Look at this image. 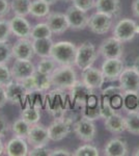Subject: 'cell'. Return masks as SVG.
Listing matches in <instances>:
<instances>
[{"mask_svg": "<svg viewBox=\"0 0 139 156\" xmlns=\"http://www.w3.org/2000/svg\"><path fill=\"white\" fill-rule=\"evenodd\" d=\"M77 46L69 41H59L53 43L51 49V57L58 66L75 67Z\"/></svg>", "mask_w": 139, "mask_h": 156, "instance_id": "6da1fadb", "label": "cell"}, {"mask_svg": "<svg viewBox=\"0 0 139 156\" xmlns=\"http://www.w3.org/2000/svg\"><path fill=\"white\" fill-rule=\"evenodd\" d=\"M77 80V73L73 66H57L50 75L51 84L57 90H70Z\"/></svg>", "mask_w": 139, "mask_h": 156, "instance_id": "7a4b0ae2", "label": "cell"}, {"mask_svg": "<svg viewBox=\"0 0 139 156\" xmlns=\"http://www.w3.org/2000/svg\"><path fill=\"white\" fill-rule=\"evenodd\" d=\"M98 57V52L96 50L95 45L89 41H85L77 47L76 52L75 66L79 70L87 69L95 64Z\"/></svg>", "mask_w": 139, "mask_h": 156, "instance_id": "3957f363", "label": "cell"}, {"mask_svg": "<svg viewBox=\"0 0 139 156\" xmlns=\"http://www.w3.org/2000/svg\"><path fill=\"white\" fill-rule=\"evenodd\" d=\"M139 34V26L130 18L120 19L113 27L112 36L123 43L130 42Z\"/></svg>", "mask_w": 139, "mask_h": 156, "instance_id": "277c9868", "label": "cell"}, {"mask_svg": "<svg viewBox=\"0 0 139 156\" xmlns=\"http://www.w3.org/2000/svg\"><path fill=\"white\" fill-rule=\"evenodd\" d=\"M118 81L125 95H137L139 93V74L133 67H125Z\"/></svg>", "mask_w": 139, "mask_h": 156, "instance_id": "5b68a950", "label": "cell"}, {"mask_svg": "<svg viewBox=\"0 0 139 156\" xmlns=\"http://www.w3.org/2000/svg\"><path fill=\"white\" fill-rule=\"evenodd\" d=\"M73 130L76 136L85 143L92 142L97 134V127L93 121L83 117L75 121V123L73 124Z\"/></svg>", "mask_w": 139, "mask_h": 156, "instance_id": "8992f818", "label": "cell"}, {"mask_svg": "<svg viewBox=\"0 0 139 156\" xmlns=\"http://www.w3.org/2000/svg\"><path fill=\"white\" fill-rule=\"evenodd\" d=\"M36 72V67L31 59H15L11 68L12 79L16 81H24Z\"/></svg>", "mask_w": 139, "mask_h": 156, "instance_id": "52a82bcc", "label": "cell"}, {"mask_svg": "<svg viewBox=\"0 0 139 156\" xmlns=\"http://www.w3.org/2000/svg\"><path fill=\"white\" fill-rule=\"evenodd\" d=\"M95 95L93 90L83 82L82 80H77L74 85L70 89V97L75 106L83 107L87 103L88 99Z\"/></svg>", "mask_w": 139, "mask_h": 156, "instance_id": "ba28073f", "label": "cell"}, {"mask_svg": "<svg viewBox=\"0 0 139 156\" xmlns=\"http://www.w3.org/2000/svg\"><path fill=\"white\" fill-rule=\"evenodd\" d=\"M113 18L104 12H96L88 19L87 27L92 32L96 34H105L110 30L112 26Z\"/></svg>", "mask_w": 139, "mask_h": 156, "instance_id": "9c48e42d", "label": "cell"}, {"mask_svg": "<svg viewBox=\"0 0 139 156\" xmlns=\"http://www.w3.org/2000/svg\"><path fill=\"white\" fill-rule=\"evenodd\" d=\"M123 43L114 37H108L101 43L98 53L107 58H122L123 55Z\"/></svg>", "mask_w": 139, "mask_h": 156, "instance_id": "30bf717a", "label": "cell"}, {"mask_svg": "<svg viewBox=\"0 0 139 156\" xmlns=\"http://www.w3.org/2000/svg\"><path fill=\"white\" fill-rule=\"evenodd\" d=\"M72 127L73 124L68 122L67 120L54 119V121L47 127L50 140H53V142L62 140L70 134Z\"/></svg>", "mask_w": 139, "mask_h": 156, "instance_id": "8fae6325", "label": "cell"}, {"mask_svg": "<svg viewBox=\"0 0 139 156\" xmlns=\"http://www.w3.org/2000/svg\"><path fill=\"white\" fill-rule=\"evenodd\" d=\"M125 69V64L122 58H107L102 64V71L106 81H116L120 78L123 70Z\"/></svg>", "mask_w": 139, "mask_h": 156, "instance_id": "7c38bea8", "label": "cell"}, {"mask_svg": "<svg viewBox=\"0 0 139 156\" xmlns=\"http://www.w3.org/2000/svg\"><path fill=\"white\" fill-rule=\"evenodd\" d=\"M12 50L15 59H32L35 55L30 37H19L12 46Z\"/></svg>", "mask_w": 139, "mask_h": 156, "instance_id": "4fadbf2b", "label": "cell"}, {"mask_svg": "<svg viewBox=\"0 0 139 156\" xmlns=\"http://www.w3.org/2000/svg\"><path fill=\"white\" fill-rule=\"evenodd\" d=\"M65 16H67L71 29L83 30L87 27L89 17L87 16L85 12L80 11L79 9L75 7L74 5L68 7L65 11Z\"/></svg>", "mask_w": 139, "mask_h": 156, "instance_id": "5bb4252c", "label": "cell"}, {"mask_svg": "<svg viewBox=\"0 0 139 156\" xmlns=\"http://www.w3.org/2000/svg\"><path fill=\"white\" fill-rule=\"evenodd\" d=\"M5 90L7 101L11 104H22L29 95V92L26 90L23 83L20 81H16V80H12L11 83L7 84L5 87Z\"/></svg>", "mask_w": 139, "mask_h": 156, "instance_id": "9a60e30c", "label": "cell"}, {"mask_svg": "<svg viewBox=\"0 0 139 156\" xmlns=\"http://www.w3.org/2000/svg\"><path fill=\"white\" fill-rule=\"evenodd\" d=\"M26 140L31 147H39V146L48 145L50 142L49 134H48V128L44 125H40L39 123L31 125L29 133L26 137Z\"/></svg>", "mask_w": 139, "mask_h": 156, "instance_id": "2e32d148", "label": "cell"}, {"mask_svg": "<svg viewBox=\"0 0 139 156\" xmlns=\"http://www.w3.org/2000/svg\"><path fill=\"white\" fill-rule=\"evenodd\" d=\"M46 23L50 27L53 34H64L70 28L67 16L62 12H50L46 17Z\"/></svg>", "mask_w": 139, "mask_h": 156, "instance_id": "e0dca14e", "label": "cell"}, {"mask_svg": "<svg viewBox=\"0 0 139 156\" xmlns=\"http://www.w3.org/2000/svg\"><path fill=\"white\" fill-rule=\"evenodd\" d=\"M82 81L85 82L92 90L102 89L105 83V77L101 69L95 67H89L82 71Z\"/></svg>", "mask_w": 139, "mask_h": 156, "instance_id": "ac0fdd59", "label": "cell"}, {"mask_svg": "<svg viewBox=\"0 0 139 156\" xmlns=\"http://www.w3.org/2000/svg\"><path fill=\"white\" fill-rule=\"evenodd\" d=\"M28 152V143L25 138L15 136L4 145V154L7 156H26Z\"/></svg>", "mask_w": 139, "mask_h": 156, "instance_id": "d6986e66", "label": "cell"}, {"mask_svg": "<svg viewBox=\"0 0 139 156\" xmlns=\"http://www.w3.org/2000/svg\"><path fill=\"white\" fill-rule=\"evenodd\" d=\"M128 152L127 142L120 137L111 138L103 148V154L105 156H126L128 155Z\"/></svg>", "mask_w": 139, "mask_h": 156, "instance_id": "ffe728a7", "label": "cell"}, {"mask_svg": "<svg viewBox=\"0 0 139 156\" xmlns=\"http://www.w3.org/2000/svg\"><path fill=\"white\" fill-rule=\"evenodd\" d=\"M9 25H11L12 34L19 37H29L30 31H31V25L26 19V17L16 16L15 15L12 18L9 20Z\"/></svg>", "mask_w": 139, "mask_h": 156, "instance_id": "44dd1931", "label": "cell"}, {"mask_svg": "<svg viewBox=\"0 0 139 156\" xmlns=\"http://www.w3.org/2000/svg\"><path fill=\"white\" fill-rule=\"evenodd\" d=\"M104 125L105 129L112 134H120L127 130L125 117H123L122 115L116 112L106 118Z\"/></svg>", "mask_w": 139, "mask_h": 156, "instance_id": "7402d4cb", "label": "cell"}, {"mask_svg": "<svg viewBox=\"0 0 139 156\" xmlns=\"http://www.w3.org/2000/svg\"><path fill=\"white\" fill-rule=\"evenodd\" d=\"M95 7L97 12H104L112 18H116L120 14L122 4L120 0H96Z\"/></svg>", "mask_w": 139, "mask_h": 156, "instance_id": "603a6c76", "label": "cell"}, {"mask_svg": "<svg viewBox=\"0 0 139 156\" xmlns=\"http://www.w3.org/2000/svg\"><path fill=\"white\" fill-rule=\"evenodd\" d=\"M81 109H82V117L86 118L88 120L95 121V120H99L100 118H102L100 102L98 101L97 97H96L95 95H92V96L88 99L87 103L81 108Z\"/></svg>", "mask_w": 139, "mask_h": 156, "instance_id": "cb8c5ba5", "label": "cell"}, {"mask_svg": "<svg viewBox=\"0 0 139 156\" xmlns=\"http://www.w3.org/2000/svg\"><path fill=\"white\" fill-rule=\"evenodd\" d=\"M52 37L49 39H37L32 40V46H33L34 54L41 58L51 56V49L53 46Z\"/></svg>", "mask_w": 139, "mask_h": 156, "instance_id": "d4e9b609", "label": "cell"}, {"mask_svg": "<svg viewBox=\"0 0 139 156\" xmlns=\"http://www.w3.org/2000/svg\"><path fill=\"white\" fill-rule=\"evenodd\" d=\"M50 14V4L43 0H33L30 4L29 15L33 18H46Z\"/></svg>", "mask_w": 139, "mask_h": 156, "instance_id": "484cf974", "label": "cell"}, {"mask_svg": "<svg viewBox=\"0 0 139 156\" xmlns=\"http://www.w3.org/2000/svg\"><path fill=\"white\" fill-rule=\"evenodd\" d=\"M126 119V127L129 133L134 135H139V110L129 109Z\"/></svg>", "mask_w": 139, "mask_h": 156, "instance_id": "4316f807", "label": "cell"}, {"mask_svg": "<svg viewBox=\"0 0 139 156\" xmlns=\"http://www.w3.org/2000/svg\"><path fill=\"white\" fill-rule=\"evenodd\" d=\"M52 31L48 24L45 23H37L31 27L29 37L31 40H37V39H49L52 37Z\"/></svg>", "mask_w": 139, "mask_h": 156, "instance_id": "83f0119b", "label": "cell"}, {"mask_svg": "<svg viewBox=\"0 0 139 156\" xmlns=\"http://www.w3.org/2000/svg\"><path fill=\"white\" fill-rule=\"evenodd\" d=\"M30 127H31V125H30L29 123H27L25 120L22 119V118L17 119L11 125V129H12V134L17 137L25 138V140H26L27 135H28V133H29Z\"/></svg>", "mask_w": 139, "mask_h": 156, "instance_id": "f1b7e54d", "label": "cell"}, {"mask_svg": "<svg viewBox=\"0 0 139 156\" xmlns=\"http://www.w3.org/2000/svg\"><path fill=\"white\" fill-rule=\"evenodd\" d=\"M30 0H12L11 2V11L16 16L27 17L30 12Z\"/></svg>", "mask_w": 139, "mask_h": 156, "instance_id": "f546056e", "label": "cell"}, {"mask_svg": "<svg viewBox=\"0 0 139 156\" xmlns=\"http://www.w3.org/2000/svg\"><path fill=\"white\" fill-rule=\"evenodd\" d=\"M57 67V64L54 59L50 57H44L37 62L36 65V72L42 75H46V76H50L52 72Z\"/></svg>", "mask_w": 139, "mask_h": 156, "instance_id": "4dcf8cb0", "label": "cell"}, {"mask_svg": "<svg viewBox=\"0 0 139 156\" xmlns=\"http://www.w3.org/2000/svg\"><path fill=\"white\" fill-rule=\"evenodd\" d=\"M41 110L34 106H27L21 112V118L30 125L36 124L41 120Z\"/></svg>", "mask_w": 139, "mask_h": 156, "instance_id": "1f68e13d", "label": "cell"}, {"mask_svg": "<svg viewBox=\"0 0 139 156\" xmlns=\"http://www.w3.org/2000/svg\"><path fill=\"white\" fill-rule=\"evenodd\" d=\"M73 156H99L100 155V150L96 146L90 144H85L77 148L74 152L72 153Z\"/></svg>", "mask_w": 139, "mask_h": 156, "instance_id": "d6a6232c", "label": "cell"}, {"mask_svg": "<svg viewBox=\"0 0 139 156\" xmlns=\"http://www.w3.org/2000/svg\"><path fill=\"white\" fill-rule=\"evenodd\" d=\"M12 58V45L9 41L0 42V65H7Z\"/></svg>", "mask_w": 139, "mask_h": 156, "instance_id": "836d02e7", "label": "cell"}, {"mask_svg": "<svg viewBox=\"0 0 139 156\" xmlns=\"http://www.w3.org/2000/svg\"><path fill=\"white\" fill-rule=\"evenodd\" d=\"M12 80L14 79L12 76L11 69L7 67V65H0V85L6 87Z\"/></svg>", "mask_w": 139, "mask_h": 156, "instance_id": "e575fe53", "label": "cell"}, {"mask_svg": "<svg viewBox=\"0 0 139 156\" xmlns=\"http://www.w3.org/2000/svg\"><path fill=\"white\" fill-rule=\"evenodd\" d=\"M12 34L11 25L9 21L5 19H0V42H6L9 41V36Z\"/></svg>", "mask_w": 139, "mask_h": 156, "instance_id": "d590c367", "label": "cell"}, {"mask_svg": "<svg viewBox=\"0 0 139 156\" xmlns=\"http://www.w3.org/2000/svg\"><path fill=\"white\" fill-rule=\"evenodd\" d=\"M100 106H101V115H102V118H104V119H106L110 115L115 112V108L111 105L108 97L104 96V99L102 100V102H100Z\"/></svg>", "mask_w": 139, "mask_h": 156, "instance_id": "8d00e7d4", "label": "cell"}, {"mask_svg": "<svg viewBox=\"0 0 139 156\" xmlns=\"http://www.w3.org/2000/svg\"><path fill=\"white\" fill-rule=\"evenodd\" d=\"M72 2L75 7L85 12L90 11L96 5V0H72Z\"/></svg>", "mask_w": 139, "mask_h": 156, "instance_id": "74e56055", "label": "cell"}, {"mask_svg": "<svg viewBox=\"0 0 139 156\" xmlns=\"http://www.w3.org/2000/svg\"><path fill=\"white\" fill-rule=\"evenodd\" d=\"M51 149L48 148V145L39 146V147H32L29 150L28 156H50Z\"/></svg>", "mask_w": 139, "mask_h": 156, "instance_id": "f35d334b", "label": "cell"}, {"mask_svg": "<svg viewBox=\"0 0 139 156\" xmlns=\"http://www.w3.org/2000/svg\"><path fill=\"white\" fill-rule=\"evenodd\" d=\"M103 96L111 98L113 96H116V95H122V96H125L123 90L120 89V87H114V85H111V87H106L105 90H103L102 92Z\"/></svg>", "mask_w": 139, "mask_h": 156, "instance_id": "ab89813d", "label": "cell"}, {"mask_svg": "<svg viewBox=\"0 0 139 156\" xmlns=\"http://www.w3.org/2000/svg\"><path fill=\"white\" fill-rule=\"evenodd\" d=\"M9 129H11V125L7 121V118L4 115L0 114V137L2 138L5 136Z\"/></svg>", "mask_w": 139, "mask_h": 156, "instance_id": "60d3db41", "label": "cell"}, {"mask_svg": "<svg viewBox=\"0 0 139 156\" xmlns=\"http://www.w3.org/2000/svg\"><path fill=\"white\" fill-rule=\"evenodd\" d=\"M11 11V3L9 0H0V19L6 17Z\"/></svg>", "mask_w": 139, "mask_h": 156, "instance_id": "b9f144b4", "label": "cell"}, {"mask_svg": "<svg viewBox=\"0 0 139 156\" xmlns=\"http://www.w3.org/2000/svg\"><path fill=\"white\" fill-rule=\"evenodd\" d=\"M72 153L68 149L64 148H56V149H51L50 156H71Z\"/></svg>", "mask_w": 139, "mask_h": 156, "instance_id": "7bdbcfd3", "label": "cell"}, {"mask_svg": "<svg viewBox=\"0 0 139 156\" xmlns=\"http://www.w3.org/2000/svg\"><path fill=\"white\" fill-rule=\"evenodd\" d=\"M6 103H9V101H7V97H6L5 87L0 85V109L5 106Z\"/></svg>", "mask_w": 139, "mask_h": 156, "instance_id": "ee69618b", "label": "cell"}, {"mask_svg": "<svg viewBox=\"0 0 139 156\" xmlns=\"http://www.w3.org/2000/svg\"><path fill=\"white\" fill-rule=\"evenodd\" d=\"M132 12L136 18H139V0H133L132 2Z\"/></svg>", "mask_w": 139, "mask_h": 156, "instance_id": "f6af8a7d", "label": "cell"}, {"mask_svg": "<svg viewBox=\"0 0 139 156\" xmlns=\"http://www.w3.org/2000/svg\"><path fill=\"white\" fill-rule=\"evenodd\" d=\"M132 67L135 69V71L139 74V57H137V58L134 60V64H133Z\"/></svg>", "mask_w": 139, "mask_h": 156, "instance_id": "bcb514c9", "label": "cell"}, {"mask_svg": "<svg viewBox=\"0 0 139 156\" xmlns=\"http://www.w3.org/2000/svg\"><path fill=\"white\" fill-rule=\"evenodd\" d=\"M3 152H4V144H3V142H2L1 137H0V155Z\"/></svg>", "mask_w": 139, "mask_h": 156, "instance_id": "7dc6e473", "label": "cell"}, {"mask_svg": "<svg viewBox=\"0 0 139 156\" xmlns=\"http://www.w3.org/2000/svg\"><path fill=\"white\" fill-rule=\"evenodd\" d=\"M43 1H45V2H47L48 4H54V3H56V2L58 1V0H43Z\"/></svg>", "mask_w": 139, "mask_h": 156, "instance_id": "c3c4849f", "label": "cell"}, {"mask_svg": "<svg viewBox=\"0 0 139 156\" xmlns=\"http://www.w3.org/2000/svg\"><path fill=\"white\" fill-rule=\"evenodd\" d=\"M132 155H133V156H139V147H138V148H136V149L133 151Z\"/></svg>", "mask_w": 139, "mask_h": 156, "instance_id": "681fc988", "label": "cell"}, {"mask_svg": "<svg viewBox=\"0 0 139 156\" xmlns=\"http://www.w3.org/2000/svg\"><path fill=\"white\" fill-rule=\"evenodd\" d=\"M61 1H72V0H61Z\"/></svg>", "mask_w": 139, "mask_h": 156, "instance_id": "f907efd6", "label": "cell"}]
</instances>
